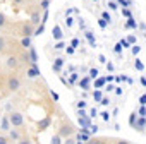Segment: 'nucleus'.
Here are the masks:
<instances>
[{"instance_id":"30","label":"nucleus","mask_w":146,"mask_h":144,"mask_svg":"<svg viewBox=\"0 0 146 144\" xmlns=\"http://www.w3.org/2000/svg\"><path fill=\"white\" fill-rule=\"evenodd\" d=\"M107 70H110V72L113 70V63L112 62H107Z\"/></svg>"},{"instance_id":"4","label":"nucleus","mask_w":146,"mask_h":144,"mask_svg":"<svg viewBox=\"0 0 146 144\" xmlns=\"http://www.w3.org/2000/svg\"><path fill=\"white\" fill-rule=\"evenodd\" d=\"M58 134H60V137H69V135H72V134H74V125H72V124H62L60 125V130H58Z\"/></svg>"},{"instance_id":"3","label":"nucleus","mask_w":146,"mask_h":144,"mask_svg":"<svg viewBox=\"0 0 146 144\" xmlns=\"http://www.w3.org/2000/svg\"><path fill=\"white\" fill-rule=\"evenodd\" d=\"M19 67V57L17 55H9L5 58V69L7 70H16Z\"/></svg>"},{"instance_id":"11","label":"nucleus","mask_w":146,"mask_h":144,"mask_svg":"<svg viewBox=\"0 0 146 144\" xmlns=\"http://www.w3.org/2000/svg\"><path fill=\"white\" fill-rule=\"evenodd\" d=\"M7 50V40L4 36H0V53H4Z\"/></svg>"},{"instance_id":"40","label":"nucleus","mask_w":146,"mask_h":144,"mask_svg":"<svg viewBox=\"0 0 146 144\" xmlns=\"http://www.w3.org/2000/svg\"><path fill=\"white\" fill-rule=\"evenodd\" d=\"M55 48H57V50H60V48H64V43H62V41H60V43H58V45H57V46H55Z\"/></svg>"},{"instance_id":"25","label":"nucleus","mask_w":146,"mask_h":144,"mask_svg":"<svg viewBox=\"0 0 146 144\" xmlns=\"http://www.w3.org/2000/svg\"><path fill=\"white\" fill-rule=\"evenodd\" d=\"M93 98H95L96 101H100V100H102V93H100V91H96V93H93Z\"/></svg>"},{"instance_id":"17","label":"nucleus","mask_w":146,"mask_h":144,"mask_svg":"<svg viewBox=\"0 0 146 144\" xmlns=\"http://www.w3.org/2000/svg\"><path fill=\"white\" fill-rule=\"evenodd\" d=\"M48 5H50V0H41V2H40V9L41 11H46Z\"/></svg>"},{"instance_id":"19","label":"nucleus","mask_w":146,"mask_h":144,"mask_svg":"<svg viewBox=\"0 0 146 144\" xmlns=\"http://www.w3.org/2000/svg\"><path fill=\"white\" fill-rule=\"evenodd\" d=\"M117 4H120L122 7H131V5H132L129 0H117Z\"/></svg>"},{"instance_id":"5","label":"nucleus","mask_w":146,"mask_h":144,"mask_svg":"<svg viewBox=\"0 0 146 144\" xmlns=\"http://www.w3.org/2000/svg\"><path fill=\"white\" fill-rule=\"evenodd\" d=\"M33 33H35V26L31 22H24L21 26V29H19V34L21 36H33Z\"/></svg>"},{"instance_id":"10","label":"nucleus","mask_w":146,"mask_h":144,"mask_svg":"<svg viewBox=\"0 0 146 144\" xmlns=\"http://www.w3.org/2000/svg\"><path fill=\"white\" fill-rule=\"evenodd\" d=\"M21 46L28 50V48L31 46V36H23V40H21Z\"/></svg>"},{"instance_id":"37","label":"nucleus","mask_w":146,"mask_h":144,"mask_svg":"<svg viewBox=\"0 0 146 144\" xmlns=\"http://www.w3.org/2000/svg\"><path fill=\"white\" fill-rule=\"evenodd\" d=\"M136 67H137V69H143V63H141V62H137V58H136Z\"/></svg>"},{"instance_id":"41","label":"nucleus","mask_w":146,"mask_h":144,"mask_svg":"<svg viewBox=\"0 0 146 144\" xmlns=\"http://www.w3.org/2000/svg\"><path fill=\"white\" fill-rule=\"evenodd\" d=\"M12 2H14V4H17V5H19V4H23V2H24V0H12Z\"/></svg>"},{"instance_id":"26","label":"nucleus","mask_w":146,"mask_h":144,"mask_svg":"<svg viewBox=\"0 0 146 144\" xmlns=\"http://www.w3.org/2000/svg\"><path fill=\"white\" fill-rule=\"evenodd\" d=\"M139 50H141V48H139L137 45H134V46H132V55H137V53H139Z\"/></svg>"},{"instance_id":"8","label":"nucleus","mask_w":146,"mask_h":144,"mask_svg":"<svg viewBox=\"0 0 146 144\" xmlns=\"http://www.w3.org/2000/svg\"><path fill=\"white\" fill-rule=\"evenodd\" d=\"M9 139L11 141H21V134H19V130L17 129H9Z\"/></svg>"},{"instance_id":"39","label":"nucleus","mask_w":146,"mask_h":144,"mask_svg":"<svg viewBox=\"0 0 146 144\" xmlns=\"http://www.w3.org/2000/svg\"><path fill=\"white\" fill-rule=\"evenodd\" d=\"M100 26H102V28H105V26H107V22H105L103 19H100Z\"/></svg>"},{"instance_id":"1","label":"nucleus","mask_w":146,"mask_h":144,"mask_svg":"<svg viewBox=\"0 0 146 144\" xmlns=\"http://www.w3.org/2000/svg\"><path fill=\"white\" fill-rule=\"evenodd\" d=\"M21 86H23V81H21L16 74H9V76H7V79H5V88H7V91L16 93V91L21 89Z\"/></svg>"},{"instance_id":"20","label":"nucleus","mask_w":146,"mask_h":144,"mask_svg":"<svg viewBox=\"0 0 146 144\" xmlns=\"http://www.w3.org/2000/svg\"><path fill=\"white\" fill-rule=\"evenodd\" d=\"M79 84H83V89H90V77L83 79V83H79Z\"/></svg>"},{"instance_id":"29","label":"nucleus","mask_w":146,"mask_h":144,"mask_svg":"<svg viewBox=\"0 0 146 144\" xmlns=\"http://www.w3.org/2000/svg\"><path fill=\"white\" fill-rule=\"evenodd\" d=\"M65 24H67V28H70L72 26V17H67L65 19Z\"/></svg>"},{"instance_id":"22","label":"nucleus","mask_w":146,"mask_h":144,"mask_svg":"<svg viewBox=\"0 0 146 144\" xmlns=\"http://www.w3.org/2000/svg\"><path fill=\"white\" fill-rule=\"evenodd\" d=\"M100 115H102V118H103L105 122H108V120H110V113H108V112H102Z\"/></svg>"},{"instance_id":"24","label":"nucleus","mask_w":146,"mask_h":144,"mask_svg":"<svg viewBox=\"0 0 146 144\" xmlns=\"http://www.w3.org/2000/svg\"><path fill=\"white\" fill-rule=\"evenodd\" d=\"M9 141H11L9 137H5V135H0V144H7Z\"/></svg>"},{"instance_id":"35","label":"nucleus","mask_w":146,"mask_h":144,"mask_svg":"<svg viewBox=\"0 0 146 144\" xmlns=\"http://www.w3.org/2000/svg\"><path fill=\"white\" fill-rule=\"evenodd\" d=\"M67 53H69V55L74 53V46H69V48H67Z\"/></svg>"},{"instance_id":"28","label":"nucleus","mask_w":146,"mask_h":144,"mask_svg":"<svg viewBox=\"0 0 146 144\" xmlns=\"http://www.w3.org/2000/svg\"><path fill=\"white\" fill-rule=\"evenodd\" d=\"M139 115H141V117H146V108H144V105L139 108Z\"/></svg>"},{"instance_id":"38","label":"nucleus","mask_w":146,"mask_h":144,"mask_svg":"<svg viewBox=\"0 0 146 144\" xmlns=\"http://www.w3.org/2000/svg\"><path fill=\"white\" fill-rule=\"evenodd\" d=\"M78 45H79V41H78V40H72V46H74V48H76Z\"/></svg>"},{"instance_id":"12","label":"nucleus","mask_w":146,"mask_h":144,"mask_svg":"<svg viewBox=\"0 0 146 144\" xmlns=\"http://www.w3.org/2000/svg\"><path fill=\"white\" fill-rule=\"evenodd\" d=\"M52 33H53V38H55V40H62V31H60V28H58V26H55Z\"/></svg>"},{"instance_id":"6","label":"nucleus","mask_w":146,"mask_h":144,"mask_svg":"<svg viewBox=\"0 0 146 144\" xmlns=\"http://www.w3.org/2000/svg\"><path fill=\"white\" fill-rule=\"evenodd\" d=\"M40 74H41V72H40V69L36 67V63H33V67L26 70V76H28L29 79H33V77H38Z\"/></svg>"},{"instance_id":"43","label":"nucleus","mask_w":146,"mask_h":144,"mask_svg":"<svg viewBox=\"0 0 146 144\" xmlns=\"http://www.w3.org/2000/svg\"><path fill=\"white\" fill-rule=\"evenodd\" d=\"M93 2H98V0H93Z\"/></svg>"},{"instance_id":"36","label":"nucleus","mask_w":146,"mask_h":144,"mask_svg":"<svg viewBox=\"0 0 146 144\" xmlns=\"http://www.w3.org/2000/svg\"><path fill=\"white\" fill-rule=\"evenodd\" d=\"M52 98H53L55 101H58V94H57V93H53V91H52Z\"/></svg>"},{"instance_id":"31","label":"nucleus","mask_w":146,"mask_h":144,"mask_svg":"<svg viewBox=\"0 0 146 144\" xmlns=\"http://www.w3.org/2000/svg\"><path fill=\"white\" fill-rule=\"evenodd\" d=\"M52 142H57V144H58V142H60V134L55 135V137H52Z\"/></svg>"},{"instance_id":"34","label":"nucleus","mask_w":146,"mask_h":144,"mask_svg":"<svg viewBox=\"0 0 146 144\" xmlns=\"http://www.w3.org/2000/svg\"><path fill=\"white\" fill-rule=\"evenodd\" d=\"M91 132L96 134V132H98V125H91Z\"/></svg>"},{"instance_id":"27","label":"nucleus","mask_w":146,"mask_h":144,"mask_svg":"<svg viewBox=\"0 0 146 144\" xmlns=\"http://www.w3.org/2000/svg\"><path fill=\"white\" fill-rule=\"evenodd\" d=\"M96 115H98L96 108H91V110H90V115H88V117H96Z\"/></svg>"},{"instance_id":"21","label":"nucleus","mask_w":146,"mask_h":144,"mask_svg":"<svg viewBox=\"0 0 146 144\" xmlns=\"http://www.w3.org/2000/svg\"><path fill=\"white\" fill-rule=\"evenodd\" d=\"M107 5H108L110 11H117V5H119V4H117V2H108Z\"/></svg>"},{"instance_id":"23","label":"nucleus","mask_w":146,"mask_h":144,"mask_svg":"<svg viewBox=\"0 0 146 144\" xmlns=\"http://www.w3.org/2000/svg\"><path fill=\"white\" fill-rule=\"evenodd\" d=\"M48 124H50V120H48V118H45V120L40 124V130H45V127H46Z\"/></svg>"},{"instance_id":"15","label":"nucleus","mask_w":146,"mask_h":144,"mask_svg":"<svg viewBox=\"0 0 146 144\" xmlns=\"http://www.w3.org/2000/svg\"><path fill=\"white\" fill-rule=\"evenodd\" d=\"M5 24H7V17H5V14L0 12V29L5 28Z\"/></svg>"},{"instance_id":"2","label":"nucleus","mask_w":146,"mask_h":144,"mask_svg":"<svg viewBox=\"0 0 146 144\" xmlns=\"http://www.w3.org/2000/svg\"><path fill=\"white\" fill-rule=\"evenodd\" d=\"M7 115H9V122L12 127H23L24 125V117L21 112H11Z\"/></svg>"},{"instance_id":"16","label":"nucleus","mask_w":146,"mask_h":144,"mask_svg":"<svg viewBox=\"0 0 146 144\" xmlns=\"http://www.w3.org/2000/svg\"><path fill=\"white\" fill-rule=\"evenodd\" d=\"M102 19H103V21H105V22H108V24H110V22H112V16H110V14H108V12H107V11H105V12H103V14H102Z\"/></svg>"},{"instance_id":"13","label":"nucleus","mask_w":146,"mask_h":144,"mask_svg":"<svg viewBox=\"0 0 146 144\" xmlns=\"http://www.w3.org/2000/svg\"><path fill=\"white\" fill-rule=\"evenodd\" d=\"M100 74V70L98 69H90V79H96Z\"/></svg>"},{"instance_id":"32","label":"nucleus","mask_w":146,"mask_h":144,"mask_svg":"<svg viewBox=\"0 0 146 144\" xmlns=\"http://www.w3.org/2000/svg\"><path fill=\"white\" fill-rule=\"evenodd\" d=\"M139 103H141V105H146V94H143V96L139 98Z\"/></svg>"},{"instance_id":"14","label":"nucleus","mask_w":146,"mask_h":144,"mask_svg":"<svg viewBox=\"0 0 146 144\" xmlns=\"http://www.w3.org/2000/svg\"><path fill=\"white\" fill-rule=\"evenodd\" d=\"M64 62H65V58H64V57H55V58H53V63H55V65H58V67H62V65H64Z\"/></svg>"},{"instance_id":"7","label":"nucleus","mask_w":146,"mask_h":144,"mask_svg":"<svg viewBox=\"0 0 146 144\" xmlns=\"http://www.w3.org/2000/svg\"><path fill=\"white\" fill-rule=\"evenodd\" d=\"M11 127H12V125H11V122H9V115H4V117H2V124H0V130H2V132H7Z\"/></svg>"},{"instance_id":"33","label":"nucleus","mask_w":146,"mask_h":144,"mask_svg":"<svg viewBox=\"0 0 146 144\" xmlns=\"http://www.w3.org/2000/svg\"><path fill=\"white\" fill-rule=\"evenodd\" d=\"M78 108H86V103L84 101H78Z\"/></svg>"},{"instance_id":"42","label":"nucleus","mask_w":146,"mask_h":144,"mask_svg":"<svg viewBox=\"0 0 146 144\" xmlns=\"http://www.w3.org/2000/svg\"><path fill=\"white\" fill-rule=\"evenodd\" d=\"M141 84H143V86H146V79H144V77L141 79Z\"/></svg>"},{"instance_id":"9","label":"nucleus","mask_w":146,"mask_h":144,"mask_svg":"<svg viewBox=\"0 0 146 144\" xmlns=\"http://www.w3.org/2000/svg\"><path fill=\"white\" fill-rule=\"evenodd\" d=\"M40 19H41L40 11H36V12H33V14H31V21H29V22H31L33 26H38V24H40Z\"/></svg>"},{"instance_id":"18","label":"nucleus","mask_w":146,"mask_h":144,"mask_svg":"<svg viewBox=\"0 0 146 144\" xmlns=\"http://www.w3.org/2000/svg\"><path fill=\"white\" fill-rule=\"evenodd\" d=\"M136 118H137V113H136V112H132V113H131V117H129V124H131L132 127H134V124H136Z\"/></svg>"}]
</instances>
